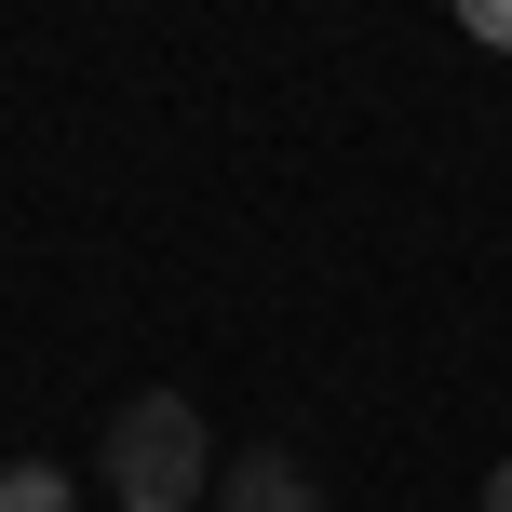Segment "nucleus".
<instances>
[{
  "label": "nucleus",
  "instance_id": "4",
  "mask_svg": "<svg viewBox=\"0 0 512 512\" xmlns=\"http://www.w3.org/2000/svg\"><path fill=\"white\" fill-rule=\"evenodd\" d=\"M459 27H472L486 54H512V0H459Z\"/></svg>",
  "mask_w": 512,
  "mask_h": 512
},
{
  "label": "nucleus",
  "instance_id": "2",
  "mask_svg": "<svg viewBox=\"0 0 512 512\" xmlns=\"http://www.w3.org/2000/svg\"><path fill=\"white\" fill-rule=\"evenodd\" d=\"M216 512H324V486L283 445H243V459H216Z\"/></svg>",
  "mask_w": 512,
  "mask_h": 512
},
{
  "label": "nucleus",
  "instance_id": "1",
  "mask_svg": "<svg viewBox=\"0 0 512 512\" xmlns=\"http://www.w3.org/2000/svg\"><path fill=\"white\" fill-rule=\"evenodd\" d=\"M216 486V432L189 391H135V405H108V499L122 512H203Z\"/></svg>",
  "mask_w": 512,
  "mask_h": 512
},
{
  "label": "nucleus",
  "instance_id": "5",
  "mask_svg": "<svg viewBox=\"0 0 512 512\" xmlns=\"http://www.w3.org/2000/svg\"><path fill=\"white\" fill-rule=\"evenodd\" d=\"M486 512H512V459H499V472H486Z\"/></svg>",
  "mask_w": 512,
  "mask_h": 512
},
{
  "label": "nucleus",
  "instance_id": "3",
  "mask_svg": "<svg viewBox=\"0 0 512 512\" xmlns=\"http://www.w3.org/2000/svg\"><path fill=\"white\" fill-rule=\"evenodd\" d=\"M0 512H68V472H54V459H14V472H0Z\"/></svg>",
  "mask_w": 512,
  "mask_h": 512
}]
</instances>
